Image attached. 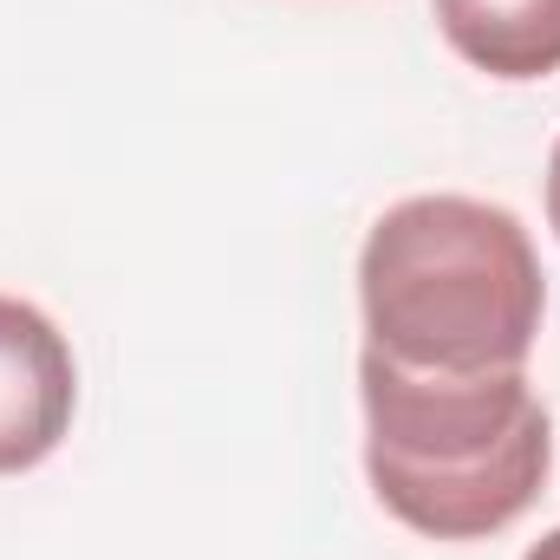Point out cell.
I'll return each mask as SVG.
<instances>
[{
    "label": "cell",
    "mask_w": 560,
    "mask_h": 560,
    "mask_svg": "<svg viewBox=\"0 0 560 560\" xmlns=\"http://www.w3.org/2000/svg\"><path fill=\"white\" fill-rule=\"evenodd\" d=\"M365 476L430 541H489L535 509L555 469V423L528 372H405L359 352Z\"/></svg>",
    "instance_id": "obj_2"
},
{
    "label": "cell",
    "mask_w": 560,
    "mask_h": 560,
    "mask_svg": "<svg viewBox=\"0 0 560 560\" xmlns=\"http://www.w3.org/2000/svg\"><path fill=\"white\" fill-rule=\"evenodd\" d=\"M548 229L560 235V138H555V156H548Z\"/></svg>",
    "instance_id": "obj_5"
},
{
    "label": "cell",
    "mask_w": 560,
    "mask_h": 560,
    "mask_svg": "<svg viewBox=\"0 0 560 560\" xmlns=\"http://www.w3.org/2000/svg\"><path fill=\"white\" fill-rule=\"evenodd\" d=\"M522 560H560V528H555V535H541V541H535Z\"/></svg>",
    "instance_id": "obj_6"
},
{
    "label": "cell",
    "mask_w": 560,
    "mask_h": 560,
    "mask_svg": "<svg viewBox=\"0 0 560 560\" xmlns=\"http://www.w3.org/2000/svg\"><path fill=\"white\" fill-rule=\"evenodd\" d=\"M456 59L502 85L560 72V0H430Z\"/></svg>",
    "instance_id": "obj_4"
},
{
    "label": "cell",
    "mask_w": 560,
    "mask_h": 560,
    "mask_svg": "<svg viewBox=\"0 0 560 560\" xmlns=\"http://www.w3.org/2000/svg\"><path fill=\"white\" fill-rule=\"evenodd\" d=\"M365 352L405 372H528L548 275L502 202L411 196L359 248Z\"/></svg>",
    "instance_id": "obj_1"
},
{
    "label": "cell",
    "mask_w": 560,
    "mask_h": 560,
    "mask_svg": "<svg viewBox=\"0 0 560 560\" xmlns=\"http://www.w3.org/2000/svg\"><path fill=\"white\" fill-rule=\"evenodd\" d=\"M79 411V365L66 332L33 306L0 293V476L39 469Z\"/></svg>",
    "instance_id": "obj_3"
}]
</instances>
